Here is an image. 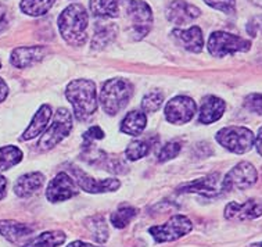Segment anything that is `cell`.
Listing matches in <instances>:
<instances>
[{
	"mask_svg": "<svg viewBox=\"0 0 262 247\" xmlns=\"http://www.w3.org/2000/svg\"><path fill=\"white\" fill-rule=\"evenodd\" d=\"M66 97L71 103L75 117L79 121L91 118L99 107L95 82L91 79H75L66 88Z\"/></svg>",
	"mask_w": 262,
	"mask_h": 247,
	"instance_id": "1",
	"label": "cell"
},
{
	"mask_svg": "<svg viewBox=\"0 0 262 247\" xmlns=\"http://www.w3.org/2000/svg\"><path fill=\"white\" fill-rule=\"evenodd\" d=\"M88 23L89 15L85 7L79 3H72L58 17V31L68 45L82 46L88 39Z\"/></svg>",
	"mask_w": 262,
	"mask_h": 247,
	"instance_id": "2",
	"label": "cell"
},
{
	"mask_svg": "<svg viewBox=\"0 0 262 247\" xmlns=\"http://www.w3.org/2000/svg\"><path fill=\"white\" fill-rule=\"evenodd\" d=\"M132 93H134V86L128 79L113 78L104 82L99 101L105 114L117 115L119 111H122L126 107Z\"/></svg>",
	"mask_w": 262,
	"mask_h": 247,
	"instance_id": "3",
	"label": "cell"
},
{
	"mask_svg": "<svg viewBox=\"0 0 262 247\" xmlns=\"http://www.w3.org/2000/svg\"><path fill=\"white\" fill-rule=\"evenodd\" d=\"M216 142L222 148L234 154H244L250 152L255 142V135L253 131L244 127H226L216 133Z\"/></svg>",
	"mask_w": 262,
	"mask_h": 247,
	"instance_id": "4",
	"label": "cell"
},
{
	"mask_svg": "<svg viewBox=\"0 0 262 247\" xmlns=\"http://www.w3.org/2000/svg\"><path fill=\"white\" fill-rule=\"evenodd\" d=\"M72 129V115L66 107H60L53 117L52 125L46 128L42 133V138L39 139L38 146L40 150L46 152L50 150L56 145L67 138Z\"/></svg>",
	"mask_w": 262,
	"mask_h": 247,
	"instance_id": "5",
	"label": "cell"
},
{
	"mask_svg": "<svg viewBox=\"0 0 262 247\" xmlns=\"http://www.w3.org/2000/svg\"><path fill=\"white\" fill-rule=\"evenodd\" d=\"M250 49H251L250 40L225 31H215L211 33L208 39V52L212 57L221 58L228 54L248 52Z\"/></svg>",
	"mask_w": 262,
	"mask_h": 247,
	"instance_id": "6",
	"label": "cell"
},
{
	"mask_svg": "<svg viewBox=\"0 0 262 247\" xmlns=\"http://www.w3.org/2000/svg\"><path fill=\"white\" fill-rule=\"evenodd\" d=\"M193 223L186 215L177 214L168 219L162 225H156L148 229L154 240L157 243H168L183 238L191 232Z\"/></svg>",
	"mask_w": 262,
	"mask_h": 247,
	"instance_id": "7",
	"label": "cell"
},
{
	"mask_svg": "<svg viewBox=\"0 0 262 247\" xmlns=\"http://www.w3.org/2000/svg\"><path fill=\"white\" fill-rule=\"evenodd\" d=\"M258 181V172L255 167L248 161L238 162L222 179V192L246 190L255 185Z\"/></svg>",
	"mask_w": 262,
	"mask_h": 247,
	"instance_id": "8",
	"label": "cell"
},
{
	"mask_svg": "<svg viewBox=\"0 0 262 247\" xmlns=\"http://www.w3.org/2000/svg\"><path fill=\"white\" fill-rule=\"evenodd\" d=\"M197 113V105L189 96L172 97L164 109L165 119L173 125H183L190 122Z\"/></svg>",
	"mask_w": 262,
	"mask_h": 247,
	"instance_id": "9",
	"label": "cell"
},
{
	"mask_svg": "<svg viewBox=\"0 0 262 247\" xmlns=\"http://www.w3.org/2000/svg\"><path fill=\"white\" fill-rule=\"evenodd\" d=\"M128 15L132 19V31L135 39H143L152 28L151 7L142 0H130L128 5Z\"/></svg>",
	"mask_w": 262,
	"mask_h": 247,
	"instance_id": "10",
	"label": "cell"
},
{
	"mask_svg": "<svg viewBox=\"0 0 262 247\" xmlns=\"http://www.w3.org/2000/svg\"><path fill=\"white\" fill-rule=\"evenodd\" d=\"M70 172L74 175V181L76 182L78 188H81L86 193L97 195V193H107V192H115L121 188L119 179L110 178V179H100L97 181L91 175H88L82 171L81 168L75 166L70 167Z\"/></svg>",
	"mask_w": 262,
	"mask_h": 247,
	"instance_id": "11",
	"label": "cell"
},
{
	"mask_svg": "<svg viewBox=\"0 0 262 247\" xmlns=\"http://www.w3.org/2000/svg\"><path fill=\"white\" fill-rule=\"evenodd\" d=\"M78 195V185L67 172H58L46 189V197L52 203H60Z\"/></svg>",
	"mask_w": 262,
	"mask_h": 247,
	"instance_id": "12",
	"label": "cell"
},
{
	"mask_svg": "<svg viewBox=\"0 0 262 247\" xmlns=\"http://www.w3.org/2000/svg\"><path fill=\"white\" fill-rule=\"evenodd\" d=\"M179 193H199V195L214 197L222 193V179L221 174L214 172L204 178H199L195 181L187 182L178 188Z\"/></svg>",
	"mask_w": 262,
	"mask_h": 247,
	"instance_id": "13",
	"label": "cell"
},
{
	"mask_svg": "<svg viewBox=\"0 0 262 247\" xmlns=\"http://www.w3.org/2000/svg\"><path fill=\"white\" fill-rule=\"evenodd\" d=\"M229 221H250L262 215V199H248L244 203L230 201L224 211Z\"/></svg>",
	"mask_w": 262,
	"mask_h": 247,
	"instance_id": "14",
	"label": "cell"
},
{
	"mask_svg": "<svg viewBox=\"0 0 262 247\" xmlns=\"http://www.w3.org/2000/svg\"><path fill=\"white\" fill-rule=\"evenodd\" d=\"M200 9L187 3L185 0H173L168 5L165 15L169 23L175 25H185L194 21L200 15Z\"/></svg>",
	"mask_w": 262,
	"mask_h": 247,
	"instance_id": "15",
	"label": "cell"
},
{
	"mask_svg": "<svg viewBox=\"0 0 262 247\" xmlns=\"http://www.w3.org/2000/svg\"><path fill=\"white\" fill-rule=\"evenodd\" d=\"M49 53L46 46H24V48H17L11 52L10 63L15 68H28L34 66L36 63L42 61Z\"/></svg>",
	"mask_w": 262,
	"mask_h": 247,
	"instance_id": "16",
	"label": "cell"
},
{
	"mask_svg": "<svg viewBox=\"0 0 262 247\" xmlns=\"http://www.w3.org/2000/svg\"><path fill=\"white\" fill-rule=\"evenodd\" d=\"M225 109H226V105L224 100L216 96H207L201 101L199 122L205 123V125L216 122L224 115Z\"/></svg>",
	"mask_w": 262,
	"mask_h": 247,
	"instance_id": "17",
	"label": "cell"
},
{
	"mask_svg": "<svg viewBox=\"0 0 262 247\" xmlns=\"http://www.w3.org/2000/svg\"><path fill=\"white\" fill-rule=\"evenodd\" d=\"M172 35L183 48L191 53H200L204 48V36L200 27L193 25L189 29H175Z\"/></svg>",
	"mask_w": 262,
	"mask_h": 247,
	"instance_id": "18",
	"label": "cell"
},
{
	"mask_svg": "<svg viewBox=\"0 0 262 247\" xmlns=\"http://www.w3.org/2000/svg\"><path fill=\"white\" fill-rule=\"evenodd\" d=\"M45 183V175L40 172H29L19 176L14 183V193L21 199L35 195Z\"/></svg>",
	"mask_w": 262,
	"mask_h": 247,
	"instance_id": "19",
	"label": "cell"
},
{
	"mask_svg": "<svg viewBox=\"0 0 262 247\" xmlns=\"http://www.w3.org/2000/svg\"><path fill=\"white\" fill-rule=\"evenodd\" d=\"M52 107L49 105H43L40 109L36 111V114L34 115V118L28 125V128L25 129L21 140H31V139L36 138L43 131H46L48 128V123L52 118Z\"/></svg>",
	"mask_w": 262,
	"mask_h": 247,
	"instance_id": "20",
	"label": "cell"
},
{
	"mask_svg": "<svg viewBox=\"0 0 262 247\" xmlns=\"http://www.w3.org/2000/svg\"><path fill=\"white\" fill-rule=\"evenodd\" d=\"M34 231V227H31L28 223L17 222L11 219L0 221V235L11 243L21 242L23 239L28 238Z\"/></svg>",
	"mask_w": 262,
	"mask_h": 247,
	"instance_id": "21",
	"label": "cell"
},
{
	"mask_svg": "<svg viewBox=\"0 0 262 247\" xmlns=\"http://www.w3.org/2000/svg\"><path fill=\"white\" fill-rule=\"evenodd\" d=\"M147 123V118L143 111L134 110L125 115V118L121 122V132L129 136H139L143 132Z\"/></svg>",
	"mask_w": 262,
	"mask_h": 247,
	"instance_id": "22",
	"label": "cell"
},
{
	"mask_svg": "<svg viewBox=\"0 0 262 247\" xmlns=\"http://www.w3.org/2000/svg\"><path fill=\"white\" fill-rule=\"evenodd\" d=\"M67 240V235L61 231H49L35 236L23 247H58Z\"/></svg>",
	"mask_w": 262,
	"mask_h": 247,
	"instance_id": "23",
	"label": "cell"
},
{
	"mask_svg": "<svg viewBox=\"0 0 262 247\" xmlns=\"http://www.w3.org/2000/svg\"><path fill=\"white\" fill-rule=\"evenodd\" d=\"M89 9L95 17L115 18L119 15L118 0H91Z\"/></svg>",
	"mask_w": 262,
	"mask_h": 247,
	"instance_id": "24",
	"label": "cell"
},
{
	"mask_svg": "<svg viewBox=\"0 0 262 247\" xmlns=\"http://www.w3.org/2000/svg\"><path fill=\"white\" fill-rule=\"evenodd\" d=\"M86 228L97 243H105L108 240V225L103 215H93L86 219Z\"/></svg>",
	"mask_w": 262,
	"mask_h": 247,
	"instance_id": "25",
	"label": "cell"
},
{
	"mask_svg": "<svg viewBox=\"0 0 262 247\" xmlns=\"http://www.w3.org/2000/svg\"><path fill=\"white\" fill-rule=\"evenodd\" d=\"M138 213L139 210L134 205H121L118 210H115L114 213L110 215V222L113 223L114 228L124 229L130 223V221H134Z\"/></svg>",
	"mask_w": 262,
	"mask_h": 247,
	"instance_id": "26",
	"label": "cell"
},
{
	"mask_svg": "<svg viewBox=\"0 0 262 247\" xmlns=\"http://www.w3.org/2000/svg\"><path fill=\"white\" fill-rule=\"evenodd\" d=\"M56 0H23L19 3V9L27 15L40 17L52 9Z\"/></svg>",
	"mask_w": 262,
	"mask_h": 247,
	"instance_id": "27",
	"label": "cell"
},
{
	"mask_svg": "<svg viewBox=\"0 0 262 247\" xmlns=\"http://www.w3.org/2000/svg\"><path fill=\"white\" fill-rule=\"evenodd\" d=\"M23 152L17 146H3L0 148V171H7L19 164L23 160Z\"/></svg>",
	"mask_w": 262,
	"mask_h": 247,
	"instance_id": "28",
	"label": "cell"
},
{
	"mask_svg": "<svg viewBox=\"0 0 262 247\" xmlns=\"http://www.w3.org/2000/svg\"><path fill=\"white\" fill-rule=\"evenodd\" d=\"M117 36V27L115 25H105L101 28L96 29V33L92 39V49L101 50L107 48Z\"/></svg>",
	"mask_w": 262,
	"mask_h": 247,
	"instance_id": "29",
	"label": "cell"
},
{
	"mask_svg": "<svg viewBox=\"0 0 262 247\" xmlns=\"http://www.w3.org/2000/svg\"><path fill=\"white\" fill-rule=\"evenodd\" d=\"M148 152H150V145L147 140H134L128 145L125 154L130 161H138L140 158L147 156Z\"/></svg>",
	"mask_w": 262,
	"mask_h": 247,
	"instance_id": "30",
	"label": "cell"
},
{
	"mask_svg": "<svg viewBox=\"0 0 262 247\" xmlns=\"http://www.w3.org/2000/svg\"><path fill=\"white\" fill-rule=\"evenodd\" d=\"M164 105V93L161 91H152L142 99L143 113H156Z\"/></svg>",
	"mask_w": 262,
	"mask_h": 247,
	"instance_id": "31",
	"label": "cell"
},
{
	"mask_svg": "<svg viewBox=\"0 0 262 247\" xmlns=\"http://www.w3.org/2000/svg\"><path fill=\"white\" fill-rule=\"evenodd\" d=\"M179 152H181V143L169 142L161 149V152H160V154H158V160H160L161 162L169 161V160H172V158H175V157L179 154Z\"/></svg>",
	"mask_w": 262,
	"mask_h": 247,
	"instance_id": "32",
	"label": "cell"
},
{
	"mask_svg": "<svg viewBox=\"0 0 262 247\" xmlns=\"http://www.w3.org/2000/svg\"><path fill=\"white\" fill-rule=\"evenodd\" d=\"M205 5L226 14H233L236 10V0H204Z\"/></svg>",
	"mask_w": 262,
	"mask_h": 247,
	"instance_id": "33",
	"label": "cell"
},
{
	"mask_svg": "<svg viewBox=\"0 0 262 247\" xmlns=\"http://www.w3.org/2000/svg\"><path fill=\"white\" fill-rule=\"evenodd\" d=\"M244 107L255 113V114H262V95L261 93H251L244 99Z\"/></svg>",
	"mask_w": 262,
	"mask_h": 247,
	"instance_id": "34",
	"label": "cell"
},
{
	"mask_svg": "<svg viewBox=\"0 0 262 247\" xmlns=\"http://www.w3.org/2000/svg\"><path fill=\"white\" fill-rule=\"evenodd\" d=\"M103 138H104V132H103V129L100 127H91L83 133V139H85V142L88 145H91L95 140H100Z\"/></svg>",
	"mask_w": 262,
	"mask_h": 247,
	"instance_id": "35",
	"label": "cell"
},
{
	"mask_svg": "<svg viewBox=\"0 0 262 247\" xmlns=\"http://www.w3.org/2000/svg\"><path fill=\"white\" fill-rule=\"evenodd\" d=\"M247 32L251 36H257L258 33L262 35V15H258V17L250 19V23L247 24Z\"/></svg>",
	"mask_w": 262,
	"mask_h": 247,
	"instance_id": "36",
	"label": "cell"
},
{
	"mask_svg": "<svg viewBox=\"0 0 262 247\" xmlns=\"http://www.w3.org/2000/svg\"><path fill=\"white\" fill-rule=\"evenodd\" d=\"M9 28V11L5 6L0 5V33Z\"/></svg>",
	"mask_w": 262,
	"mask_h": 247,
	"instance_id": "37",
	"label": "cell"
},
{
	"mask_svg": "<svg viewBox=\"0 0 262 247\" xmlns=\"http://www.w3.org/2000/svg\"><path fill=\"white\" fill-rule=\"evenodd\" d=\"M7 95H9V86H7L3 78H0V103L5 101Z\"/></svg>",
	"mask_w": 262,
	"mask_h": 247,
	"instance_id": "38",
	"label": "cell"
},
{
	"mask_svg": "<svg viewBox=\"0 0 262 247\" xmlns=\"http://www.w3.org/2000/svg\"><path fill=\"white\" fill-rule=\"evenodd\" d=\"M6 190H7V179L3 175H0V200L6 197Z\"/></svg>",
	"mask_w": 262,
	"mask_h": 247,
	"instance_id": "39",
	"label": "cell"
},
{
	"mask_svg": "<svg viewBox=\"0 0 262 247\" xmlns=\"http://www.w3.org/2000/svg\"><path fill=\"white\" fill-rule=\"evenodd\" d=\"M254 145H255V148H257V152L259 153V156H262V127L259 128V131H258V135L255 136V142H254Z\"/></svg>",
	"mask_w": 262,
	"mask_h": 247,
	"instance_id": "40",
	"label": "cell"
},
{
	"mask_svg": "<svg viewBox=\"0 0 262 247\" xmlns=\"http://www.w3.org/2000/svg\"><path fill=\"white\" fill-rule=\"evenodd\" d=\"M67 247H103V246H95V244H91V243L82 242V240H75V242L70 243Z\"/></svg>",
	"mask_w": 262,
	"mask_h": 247,
	"instance_id": "41",
	"label": "cell"
},
{
	"mask_svg": "<svg viewBox=\"0 0 262 247\" xmlns=\"http://www.w3.org/2000/svg\"><path fill=\"white\" fill-rule=\"evenodd\" d=\"M251 3H254V5L259 6V7H262V0H250Z\"/></svg>",
	"mask_w": 262,
	"mask_h": 247,
	"instance_id": "42",
	"label": "cell"
},
{
	"mask_svg": "<svg viewBox=\"0 0 262 247\" xmlns=\"http://www.w3.org/2000/svg\"><path fill=\"white\" fill-rule=\"evenodd\" d=\"M250 247H262V242L254 243V244H251V246H250Z\"/></svg>",
	"mask_w": 262,
	"mask_h": 247,
	"instance_id": "43",
	"label": "cell"
},
{
	"mask_svg": "<svg viewBox=\"0 0 262 247\" xmlns=\"http://www.w3.org/2000/svg\"><path fill=\"white\" fill-rule=\"evenodd\" d=\"M0 68H2V63H0Z\"/></svg>",
	"mask_w": 262,
	"mask_h": 247,
	"instance_id": "44",
	"label": "cell"
}]
</instances>
